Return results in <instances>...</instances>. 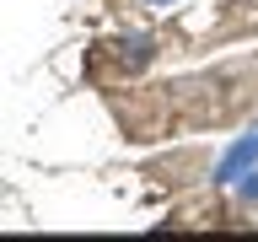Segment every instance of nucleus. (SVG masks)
I'll list each match as a JSON object with an SVG mask.
<instances>
[{
  "mask_svg": "<svg viewBox=\"0 0 258 242\" xmlns=\"http://www.w3.org/2000/svg\"><path fill=\"white\" fill-rule=\"evenodd\" d=\"M253 156H258V135H247V140H242L237 151H231V156L221 161V172H215V177H221V183H226V177H237V172H242V167H247Z\"/></svg>",
  "mask_w": 258,
  "mask_h": 242,
  "instance_id": "1",
  "label": "nucleus"
}]
</instances>
